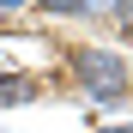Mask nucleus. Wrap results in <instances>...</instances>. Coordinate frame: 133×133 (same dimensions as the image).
I'll return each instance as SVG.
<instances>
[{"label": "nucleus", "instance_id": "4", "mask_svg": "<svg viewBox=\"0 0 133 133\" xmlns=\"http://www.w3.org/2000/svg\"><path fill=\"white\" fill-rule=\"evenodd\" d=\"M109 24H115L127 42H133V0H115V12H109Z\"/></svg>", "mask_w": 133, "mask_h": 133}, {"label": "nucleus", "instance_id": "2", "mask_svg": "<svg viewBox=\"0 0 133 133\" xmlns=\"http://www.w3.org/2000/svg\"><path fill=\"white\" fill-rule=\"evenodd\" d=\"M42 97V85L30 73H0V109H12V103H36Z\"/></svg>", "mask_w": 133, "mask_h": 133}, {"label": "nucleus", "instance_id": "1", "mask_svg": "<svg viewBox=\"0 0 133 133\" xmlns=\"http://www.w3.org/2000/svg\"><path fill=\"white\" fill-rule=\"evenodd\" d=\"M66 61H73V85H79L97 109H115V103L133 97V66H127V55L97 49V42H79Z\"/></svg>", "mask_w": 133, "mask_h": 133}, {"label": "nucleus", "instance_id": "5", "mask_svg": "<svg viewBox=\"0 0 133 133\" xmlns=\"http://www.w3.org/2000/svg\"><path fill=\"white\" fill-rule=\"evenodd\" d=\"M24 6H36V0H0V12H6V18H12V12H24Z\"/></svg>", "mask_w": 133, "mask_h": 133}, {"label": "nucleus", "instance_id": "7", "mask_svg": "<svg viewBox=\"0 0 133 133\" xmlns=\"http://www.w3.org/2000/svg\"><path fill=\"white\" fill-rule=\"evenodd\" d=\"M91 133H133V127H91Z\"/></svg>", "mask_w": 133, "mask_h": 133}, {"label": "nucleus", "instance_id": "6", "mask_svg": "<svg viewBox=\"0 0 133 133\" xmlns=\"http://www.w3.org/2000/svg\"><path fill=\"white\" fill-rule=\"evenodd\" d=\"M85 12H103V18H109V12H115V0H85Z\"/></svg>", "mask_w": 133, "mask_h": 133}, {"label": "nucleus", "instance_id": "3", "mask_svg": "<svg viewBox=\"0 0 133 133\" xmlns=\"http://www.w3.org/2000/svg\"><path fill=\"white\" fill-rule=\"evenodd\" d=\"M49 18H85V0H36Z\"/></svg>", "mask_w": 133, "mask_h": 133}]
</instances>
